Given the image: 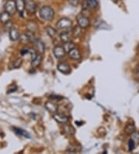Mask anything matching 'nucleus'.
Returning <instances> with one entry per match:
<instances>
[{"mask_svg": "<svg viewBox=\"0 0 139 154\" xmlns=\"http://www.w3.org/2000/svg\"><path fill=\"white\" fill-rule=\"evenodd\" d=\"M29 54H30V55H31L32 61L33 60V59H35L36 57L37 56L36 52L35 50H34V49H33V48H30V51H29Z\"/></svg>", "mask_w": 139, "mask_h": 154, "instance_id": "nucleus-27", "label": "nucleus"}, {"mask_svg": "<svg viewBox=\"0 0 139 154\" xmlns=\"http://www.w3.org/2000/svg\"><path fill=\"white\" fill-rule=\"evenodd\" d=\"M68 2L72 6H77L80 2V0H68Z\"/></svg>", "mask_w": 139, "mask_h": 154, "instance_id": "nucleus-28", "label": "nucleus"}, {"mask_svg": "<svg viewBox=\"0 0 139 154\" xmlns=\"http://www.w3.org/2000/svg\"><path fill=\"white\" fill-rule=\"evenodd\" d=\"M42 60H43L42 55H37V56L36 57L35 59H33V60L32 61V63H31L32 67L37 68L39 66H40L41 62H42Z\"/></svg>", "mask_w": 139, "mask_h": 154, "instance_id": "nucleus-18", "label": "nucleus"}, {"mask_svg": "<svg viewBox=\"0 0 139 154\" xmlns=\"http://www.w3.org/2000/svg\"><path fill=\"white\" fill-rule=\"evenodd\" d=\"M77 21L78 26H80L82 29H85L88 27L90 25L89 19L83 16V14H79L77 17Z\"/></svg>", "mask_w": 139, "mask_h": 154, "instance_id": "nucleus-4", "label": "nucleus"}, {"mask_svg": "<svg viewBox=\"0 0 139 154\" xmlns=\"http://www.w3.org/2000/svg\"><path fill=\"white\" fill-rule=\"evenodd\" d=\"M22 64V58H17V59H16V60L12 63L11 69H19V67H21Z\"/></svg>", "mask_w": 139, "mask_h": 154, "instance_id": "nucleus-22", "label": "nucleus"}, {"mask_svg": "<svg viewBox=\"0 0 139 154\" xmlns=\"http://www.w3.org/2000/svg\"><path fill=\"white\" fill-rule=\"evenodd\" d=\"M5 10L11 16L15 14L16 12L17 11L15 0H8L5 4Z\"/></svg>", "mask_w": 139, "mask_h": 154, "instance_id": "nucleus-3", "label": "nucleus"}, {"mask_svg": "<svg viewBox=\"0 0 139 154\" xmlns=\"http://www.w3.org/2000/svg\"><path fill=\"white\" fill-rule=\"evenodd\" d=\"M138 50L139 51V45H138Z\"/></svg>", "mask_w": 139, "mask_h": 154, "instance_id": "nucleus-32", "label": "nucleus"}, {"mask_svg": "<svg viewBox=\"0 0 139 154\" xmlns=\"http://www.w3.org/2000/svg\"><path fill=\"white\" fill-rule=\"evenodd\" d=\"M131 135H132V138H131V139L135 142L136 146H137V145H139V132L135 131Z\"/></svg>", "mask_w": 139, "mask_h": 154, "instance_id": "nucleus-24", "label": "nucleus"}, {"mask_svg": "<svg viewBox=\"0 0 139 154\" xmlns=\"http://www.w3.org/2000/svg\"><path fill=\"white\" fill-rule=\"evenodd\" d=\"M98 5L97 0H87V6L91 9H94Z\"/></svg>", "mask_w": 139, "mask_h": 154, "instance_id": "nucleus-23", "label": "nucleus"}, {"mask_svg": "<svg viewBox=\"0 0 139 154\" xmlns=\"http://www.w3.org/2000/svg\"><path fill=\"white\" fill-rule=\"evenodd\" d=\"M57 69L63 74L71 73V68L67 62H59L57 65Z\"/></svg>", "mask_w": 139, "mask_h": 154, "instance_id": "nucleus-5", "label": "nucleus"}, {"mask_svg": "<svg viewBox=\"0 0 139 154\" xmlns=\"http://www.w3.org/2000/svg\"><path fill=\"white\" fill-rule=\"evenodd\" d=\"M46 31L49 36L51 38H54L56 36V30L54 29L53 26H47L46 27Z\"/></svg>", "mask_w": 139, "mask_h": 154, "instance_id": "nucleus-19", "label": "nucleus"}, {"mask_svg": "<svg viewBox=\"0 0 139 154\" xmlns=\"http://www.w3.org/2000/svg\"><path fill=\"white\" fill-rule=\"evenodd\" d=\"M125 132H126L128 135H131L132 133H133L135 131V125L132 124V123H130V124H128L125 127V129H124Z\"/></svg>", "mask_w": 139, "mask_h": 154, "instance_id": "nucleus-21", "label": "nucleus"}, {"mask_svg": "<svg viewBox=\"0 0 139 154\" xmlns=\"http://www.w3.org/2000/svg\"><path fill=\"white\" fill-rule=\"evenodd\" d=\"M17 11L19 13V16L22 17L23 12L26 8V1L25 0H15Z\"/></svg>", "mask_w": 139, "mask_h": 154, "instance_id": "nucleus-9", "label": "nucleus"}, {"mask_svg": "<svg viewBox=\"0 0 139 154\" xmlns=\"http://www.w3.org/2000/svg\"><path fill=\"white\" fill-rule=\"evenodd\" d=\"M39 17L46 21H51L54 18V10L48 6H44L39 10Z\"/></svg>", "mask_w": 139, "mask_h": 154, "instance_id": "nucleus-1", "label": "nucleus"}, {"mask_svg": "<svg viewBox=\"0 0 139 154\" xmlns=\"http://www.w3.org/2000/svg\"><path fill=\"white\" fill-rule=\"evenodd\" d=\"M63 49L65 50V51L68 53L69 51H71V50H73L74 48H75V45H74L72 42H66V43L63 44Z\"/></svg>", "mask_w": 139, "mask_h": 154, "instance_id": "nucleus-20", "label": "nucleus"}, {"mask_svg": "<svg viewBox=\"0 0 139 154\" xmlns=\"http://www.w3.org/2000/svg\"><path fill=\"white\" fill-rule=\"evenodd\" d=\"M10 20H11V15L6 11L0 13V22L2 23L6 24V23L10 21Z\"/></svg>", "mask_w": 139, "mask_h": 154, "instance_id": "nucleus-13", "label": "nucleus"}, {"mask_svg": "<svg viewBox=\"0 0 139 154\" xmlns=\"http://www.w3.org/2000/svg\"><path fill=\"white\" fill-rule=\"evenodd\" d=\"M64 131L68 135H73L75 132V130L71 125H65L64 126Z\"/></svg>", "mask_w": 139, "mask_h": 154, "instance_id": "nucleus-25", "label": "nucleus"}, {"mask_svg": "<svg viewBox=\"0 0 139 154\" xmlns=\"http://www.w3.org/2000/svg\"><path fill=\"white\" fill-rule=\"evenodd\" d=\"M136 70H137V72H137V73H138V72H139V66H138L137 69H136Z\"/></svg>", "mask_w": 139, "mask_h": 154, "instance_id": "nucleus-31", "label": "nucleus"}, {"mask_svg": "<svg viewBox=\"0 0 139 154\" xmlns=\"http://www.w3.org/2000/svg\"><path fill=\"white\" fill-rule=\"evenodd\" d=\"M68 55L71 59H74V60H79L81 58L80 51L77 48H76L73 49V50H71V51H69Z\"/></svg>", "mask_w": 139, "mask_h": 154, "instance_id": "nucleus-10", "label": "nucleus"}, {"mask_svg": "<svg viewBox=\"0 0 139 154\" xmlns=\"http://www.w3.org/2000/svg\"><path fill=\"white\" fill-rule=\"evenodd\" d=\"M13 131L16 132V134L18 135H21V136H24L26 138H30V135L26 132L25 130L22 129V128H13Z\"/></svg>", "mask_w": 139, "mask_h": 154, "instance_id": "nucleus-15", "label": "nucleus"}, {"mask_svg": "<svg viewBox=\"0 0 139 154\" xmlns=\"http://www.w3.org/2000/svg\"><path fill=\"white\" fill-rule=\"evenodd\" d=\"M136 145L135 143V142L132 140V139H130L129 142H128V147H129V151L131 152V151H133L134 149H135V148Z\"/></svg>", "mask_w": 139, "mask_h": 154, "instance_id": "nucleus-26", "label": "nucleus"}, {"mask_svg": "<svg viewBox=\"0 0 139 154\" xmlns=\"http://www.w3.org/2000/svg\"><path fill=\"white\" fill-rule=\"evenodd\" d=\"M54 119L56 122L60 124H67L69 121V118L63 114H59V113H55L54 115Z\"/></svg>", "mask_w": 139, "mask_h": 154, "instance_id": "nucleus-8", "label": "nucleus"}, {"mask_svg": "<svg viewBox=\"0 0 139 154\" xmlns=\"http://www.w3.org/2000/svg\"><path fill=\"white\" fill-rule=\"evenodd\" d=\"M36 3L33 0H27L26 2V9L30 14H34L36 11Z\"/></svg>", "mask_w": 139, "mask_h": 154, "instance_id": "nucleus-6", "label": "nucleus"}, {"mask_svg": "<svg viewBox=\"0 0 139 154\" xmlns=\"http://www.w3.org/2000/svg\"><path fill=\"white\" fill-rule=\"evenodd\" d=\"M56 27L59 30H62L63 31H67L72 27V20L67 17H63L59 19L56 23Z\"/></svg>", "mask_w": 139, "mask_h": 154, "instance_id": "nucleus-2", "label": "nucleus"}, {"mask_svg": "<svg viewBox=\"0 0 139 154\" xmlns=\"http://www.w3.org/2000/svg\"><path fill=\"white\" fill-rule=\"evenodd\" d=\"M33 43L35 44L37 50H38L41 54H43V53L45 51V45L43 43V42H42L41 40L36 39L35 41H34Z\"/></svg>", "mask_w": 139, "mask_h": 154, "instance_id": "nucleus-14", "label": "nucleus"}, {"mask_svg": "<svg viewBox=\"0 0 139 154\" xmlns=\"http://www.w3.org/2000/svg\"><path fill=\"white\" fill-rule=\"evenodd\" d=\"M19 38H20V34H19L18 30L16 28L12 27L9 30V38H10V40L13 42H16V41L19 39Z\"/></svg>", "mask_w": 139, "mask_h": 154, "instance_id": "nucleus-12", "label": "nucleus"}, {"mask_svg": "<svg viewBox=\"0 0 139 154\" xmlns=\"http://www.w3.org/2000/svg\"><path fill=\"white\" fill-rule=\"evenodd\" d=\"M59 38H60V40H61L63 43L71 42V35H70V34L68 33V31H63V32L60 34V35H59Z\"/></svg>", "mask_w": 139, "mask_h": 154, "instance_id": "nucleus-16", "label": "nucleus"}, {"mask_svg": "<svg viewBox=\"0 0 139 154\" xmlns=\"http://www.w3.org/2000/svg\"><path fill=\"white\" fill-rule=\"evenodd\" d=\"M29 51H30V48H26L22 49L21 51V55H25L26 54H29Z\"/></svg>", "mask_w": 139, "mask_h": 154, "instance_id": "nucleus-30", "label": "nucleus"}, {"mask_svg": "<svg viewBox=\"0 0 139 154\" xmlns=\"http://www.w3.org/2000/svg\"><path fill=\"white\" fill-rule=\"evenodd\" d=\"M17 90V87L15 86V85H13V86H10L8 89V91L7 93L8 94H10V93H13V92H15L16 90Z\"/></svg>", "mask_w": 139, "mask_h": 154, "instance_id": "nucleus-29", "label": "nucleus"}, {"mask_svg": "<svg viewBox=\"0 0 139 154\" xmlns=\"http://www.w3.org/2000/svg\"><path fill=\"white\" fill-rule=\"evenodd\" d=\"M65 54H66V51L63 49V48L62 46H55L54 48V55L58 59H60V58H63L65 56Z\"/></svg>", "mask_w": 139, "mask_h": 154, "instance_id": "nucleus-7", "label": "nucleus"}, {"mask_svg": "<svg viewBox=\"0 0 139 154\" xmlns=\"http://www.w3.org/2000/svg\"><path fill=\"white\" fill-rule=\"evenodd\" d=\"M45 107H46V109L47 110V111H50V112L51 113L55 114V113L57 112V110H58L57 105H56V103H53V102L51 101L46 102V103H45Z\"/></svg>", "mask_w": 139, "mask_h": 154, "instance_id": "nucleus-11", "label": "nucleus"}, {"mask_svg": "<svg viewBox=\"0 0 139 154\" xmlns=\"http://www.w3.org/2000/svg\"><path fill=\"white\" fill-rule=\"evenodd\" d=\"M82 34V28L80 26H75L72 29V34L74 38H80Z\"/></svg>", "mask_w": 139, "mask_h": 154, "instance_id": "nucleus-17", "label": "nucleus"}]
</instances>
